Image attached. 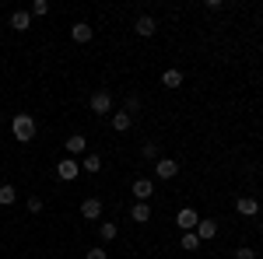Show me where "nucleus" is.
Returning a JSON list of instances; mask_svg holds the SVG:
<instances>
[{"mask_svg": "<svg viewBox=\"0 0 263 259\" xmlns=\"http://www.w3.org/2000/svg\"><path fill=\"white\" fill-rule=\"evenodd\" d=\"M11 133H14V140H21V144H28V140H35V133H39V126H35V119H32L28 112H18V116L11 119Z\"/></svg>", "mask_w": 263, "mask_h": 259, "instance_id": "nucleus-1", "label": "nucleus"}, {"mask_svg": "<svg viewBox=\"0 0 263 259\" xmlns=\"http://www.w3.org/2000/svg\"><path fill=\"white\" fill-rule=\"evenodd\" d=\"M88 109H91L95 116H109V112H112V95H109V91H95L91 102H88Z\"/></svg>", "mask_w": 263, "mask_h": 259, "instance_id": "nucleus-2", "label": "nucleus"}, {"mask_svg": "<svg viewBox=\"0 0 263 259\" xmlns=\"http://www.w3.org/2000/svg\"><path fill=\"white\" fill-rule=\"evenodd\" d=\"M57 175H60L63 182H74L78 175H81V165L74 158H63V161H57Z\"/></svg>", "mask_w": 263, "mask_h": 259, "instance_id": "nucleus-3", "label": "nucleus"}, {"mask_svg": "<svg viewBox=\"0 0 263 259\" xmlns=\"http://www.w3.org/2000/svg\"><path fill=\"white\" fill-rule=\"evenodd\" d=\"M134 196H137V203H147V196H155V182L147 179V175H141V179H134Z\"/></svg>", "mask_w": 263, "mask_h": 259, "instance_id": "nucleus-4", "label": "nucleus"}, {"mask_svg": "<svg viewBox=\"0 0 263 259\" xmlns=\"http://www.w3.org/2000/svg\"><path fill=\"white\" fill-rule=\"evenodd\" d=\"M155 175H158V179H176V175H179V161L158 158V161H155Z\"/></svg>", "mask_w": 263, "mask_h": 259, "instance_id": "nucleus-5", "label": "nucleus"}, {"mask_svg": "<svg viewBox=\"0 0 263 259\" xmlns=\"http://www.w3.org/2000/svg\"><path fill=\"white\" fill-rule=\"evenodd\" d=\"M81 214H84V221H99L102 217V200L99 196H84L81 200Z\"/></svg>", "mask_w": 263, "mask_h": 259, "instance_id": "nucleus-6", "label": "nucleus"}, {"mask_svg": "<svg viewBox=\"0 0 263 259\" xmlns=\"http://www.w3.org/2000/svg\"><path fill=\"white\" fill-rule=\"evenodd\" d=\"M235 210H239L242 217H256V214H260V200L256 196H239L235 200Z\"/></svg>", "mask_w": 263, "mask_h": 259, "instance_id": "nucleus-7", "label": "nucleus"}, {"mask_svg": "<svg viewBox=\"0 0 263 259\" xmlns=\"http://www.w3.org/2000/svg\"><path fill=\"white\" fill-rule=\"evenodd\" d=\"M176 224H179L182 231H197V224H200V217H197V210H190V207H182L179 214H176Z\"/></svg>", "mask_w": 263, "mask_h": 259, "instance_id": "nucleus-8", "label": "nucleus"}, {"mask_svg": "<svg viewBox=\"0 0 263 259\" xmlns=\"http://www.w3.org/2000/svg\"><path fill=\"white\" fill-rule=\"evenodd\" d=\"M134 32H137L141 39H151V35L158 32V25H155V18H151V14H141V18H137V25H134Z\"/></svg>", "mask_w": 263, "mask_h": 259, "instance_id": "nucleus-9", "label": "nucleus"}, {"mask_svg": "<svg viewBox=\"0 0 263 259\" xmlns=\"http://www.w3.org/2000/svg\"><path fill=\"white\" fill-rule=\"evenodd\" d=\"M91 35H95V28H91L88 21H78V25H70V39H74V42H91Z\"/></svg>", "mask_w": 263, "mask_h": 259, "instance_id": "nucleus-10", "label": "nucleus"}, {"mask_svg": "<svg viewBox=\"0 0 263 259\" xmlns=\"http://www.w3.org/2000/svg\"><path fill=\"white\" fill-rule=\"evenodd\" d=\"M84 144H88V140H84L81 133H70V137L63 140V147H67V154H70V158H78V154H84Z\"/></svg>", "mask_w": 263, "mask_h": 259, "instance_id": "nucleus-11", "label": "nucleus"}, {"mask_svg": "<svg viewBox=\"0 0 263 259\" xmlns=\"http://www.w3.org/2000/svg\"><path fill=\"white\" fill-rule=\"evenodd\" d=\"M214 235H218V221L203 217L200 224H197V238H200V242H211V238H214Z\"/></svg>", "mask_w": 263, "mask_h": 259, "instance_id": "nucleus-12", "label": "nucleus"}, {"mask_svg": "<svg viewBox=\"0 0 263 259\" xmlns=\"http://www.w3.org/2000/svg\"><path fill=\"white\" fill-rule=\"evenodd\" d=\"M11 28L14 32H28L32 28V11H14L11 14Z\"/></svg>", "mask_w": 263, "mask_h": 259, "instance_id": "nucleus-13", "label": "nucleus"}, {"mask_svg": "<svg viewBox=\"0 0 263 259\" xmlns=\"http://www.w3.org/2000/svg\"><path fill=\"white\" fill-rule=\"evenodd\" d=\"M130 126H134V116L130 112H112V130L116 133H126Z\"/></svg>", "mask_w": 263, "mask_h": 259, "instance_id": "nucleus-14", "label": "nucleus"}, {"mask_svg": "<svg viewBox=\"0 0 263 259\" xmlns=\"http://www.w3.org/2000/svg\"><path fill=\"white\" fill-rule=\"evenodd\" d=\"M130 217L137 221V224H147V221H151V207H147V203H134V207H130Z\"/></svg>", "mask_w": 263, "mask_h": 259, "instance_id": "nucleus-15", "label": "nucleus"}, {"mask_svg": "<svg viewBox=\"0 0 263 259\" xmlns=\"http://www.w3.org/2000/svg\"><path fill=\"white\" fill-rule=\"evenodd\" d=\"M14 200H18V189H14L11 182H4V186H0V207H11Z\"/></svg>", "mask_w": 263, "mask_h": 259, "instance_id": "nucleus-16", "label": "nucleus"}, {"mask_svg": "<svg viewBox=\"0 0 263 259\" xmlns=\"http://www.w3.org/2000/svg\"><path fill=\"white\" fill-rule=\"evenodd\" d=\"M162 84H165V88H179V84H182V70L168 67V70L162 74Z\"/></svg>", "mask_w": 263, "mask_h": 259, "instance_id": "nucleus-17", "label": "nucleus"}, {"mask_svg": "<svg viewBox=\"0 0 263 259\" xmlns=\"http://www.w3.org/2000/svg\"><path fill=\"white\" fill-rule=\"evenodd\" d=\"M81 168L88 172V175H95V172H102V158H99V154H84Z\"/></svg>", "mask_w": 263, "mask_h": 259, "instance_id": "nucleus-18", "label": "nucleus"}, {"mask_svg": "<svg viewBox=\"0 0 263 259\" xmlns=\"http://www.w3.org/2000/svg\"><path fill=\"white\" fill-rule=\"evenodd\" d=\"M186 252H197L200 249V238H197V231H182V242H179Z\"/></svg>", "mask_w": 263, "mask_h": 259, "instance_id": "nucleus-19", "label": "nucleus"}, {"mask_svg": "<svg viewBox=\"0 0 263 259\" xmlns=\"http://www.w3.org/2000/svg\"><path fill=\"white\" fill-rule=\"evenodd\" d=\"M116 235H120V228H116L112 221H109V224H99V238H102V242H112Z\"/></svg>", "mask_w": 263, "mask_h": 259, "instance_id": "nucleus-20", "label": "nucleus"}, {"mask_svg": "<svg viewBox=\"0 0 263 259\" xmlns=\"http://www.w3.org/2000/svg\"><path fill=\"white\" fill-rule=\"evenodd\" d=\"M141 154H144L147 161H158V144H155V140H147V144L141 147Z\"/></svg>", "mask_w": 263, "mask_h": 259, "instance_id": "nucleus-21", "label": "nucleus"}, {"mask_svg": "<svg viewBox=\"0 0 263 259\" xmlns=\"http://www.w3.org/2000/svg\"><path fill=\"white\" fill-rule=\"evenodd\" d=\"M32 14H35V18L49 14V4H46V0H35V4H32Z\"/></svg>", "mask_w": 263, "mask_h": 259, "instance_id": "nucleus-22", "label": "nucleus"}, {"mask_svg": "<svg viewBox=\"0 0 263 259\" xmlns=\"http://www.w3.org/2000/svg\"><path fill=\"white\" fill-rule=\"evenodd\" d=\"M235 259H256V252L249 245H242V249H235Z\"/></svg>", "mask_w": 263, "mask_h": 259, "instance_id": "nucleus-23", "label": "nucleus"}, {"mask_svg": "<svg viewBox=\"0 0 263 259\" xmlns=\"http://www.w3.org/2000/svg\"><path fill=\"white\" fill-rule=\"evenodd\" d=\"M84 259H105V249L95 245V249H88V252H84Z\"/></svg>", "mask_w": 263, "mask_h": 259, "instance_id": "nucleus-24", "label": "nucleus"}, {"mask_svg": "<svg viewBox=\"0 0 263 259\" xmlns=\"http://www.w3.org/2000/svg\"><path fill=\"white\" fill-rule=\"evenodd\" d=\"M28 210H32V214H39V210H42V200L39 196H28Z\"/></svg>", "mask_w": 263, "mask_h": 259, "instance_id": "nucleus-25", "label": "nucleus"}, {"mask_svg": "<svg viewBox=\"0 0 263 259\" xmlns=\"http://www.w3.org/2000/svg\"><path fill=\"white\" fill-rule=\"evenodd\" d=\"M137 105H141V102H137V98H134V95H130V98H126V112L134 116V112H137Z\"/></svg>", "mask_w": 263, "mask_h": 259, "instance_id": "nucleus-26", "label": "nucleus"}]
</instances>
